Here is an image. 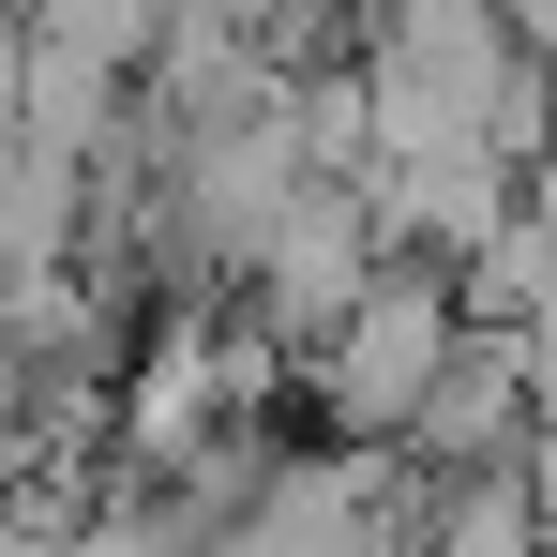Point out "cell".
Segmentation results:
<instances>
[{"mask_svg":"<svg viewBox=\"0 0 557 557\" xmlns=\"http://www.w3.org/2000/svg\"><path fill=\"white\" fill-rule=\"evenodd\" d=\"M453 347H467V272L453 257H392V272L347 301V332L301 362V392H317L332 437H407L422 392L453 376Z\"/></svg>","mask_w":557,"mask_h":557,"instance_id":"6da1fadb","label":"cell"},{"mask_svg":"<svg viewBox=\"0 0 557 557\" xmlns=\"http://www.w3.org/2000/svg\"><path fill=\"white\" fill-rule=\"evenodd\" d=\"M392 257H407V242H392V196L376 182H301V211L272 226V257H257V286H242V317L317 362V347L347 332V301H362Z\"/></svg>","mask_w":557,"mask_h":557,"instance_id":"7a4b0ae2","label":"cell"},{"mask_svg":"<svg viewBox=\"0 0 557 557\" xmlns=\"http://www.w3.org/2000/svg\"><path fill=\"white\" fill-rule=\"evenodd\" d=\"M528 422H543V376H528V332H512V317H467V347H453V376L422 392L407 453L437 467V482H467V467H512V453H528Z\"/></svg>","mask_w":557,"mask_h":557,"instance_id":"3957f363","label":"cell"},{"mask_svg":"<svg viewBox=\"0 0 557 557\" xmlns=\"http://www.w3.org/2000/svg\"><path fill=\"white\" fill-rule=\"evenodd\" d=\"M543 301H557V242L528 226V211H512V226H497V242L467 257V317H512V332H528Z\"/></svg>","mask_w":557,"mask_h":557,"instance_id":"277c9868","label":"cell"},{"mask_svg":"<svg viewBox=\"0 0 557 557\" xmlns=\"http://www.w3.org/2000/svg\"><path fill=\"white\" fill-rule=\"evenodd\" d=\"M528 226H543V242H557V151H543V166H528Z\"/></svg>","mask_w":557,"mask_h":557,"instance_id":"5b68a950","label":"cell"},{"mask_svg":"<svg viewBox=\"0 0 557 557\" xmlns=\"http://www.w3.org/2000/svg\"><path fill=\"white\" fill-rule=\"evenodd\" d=\"M528 482H543V512H557V422H528Z\"/></svg>","mask_w":557,"mask_h":557,"instance_id":"8992f818","label":"cell"}]
</instances>
